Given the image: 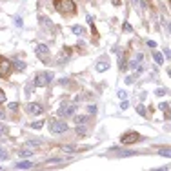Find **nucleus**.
I'll use <instances>...</instances> for the list:
<instances>
[{
  "label": "nucleus",
  "mask_w": 171,
  "mask_h": 171,
  "mask_svg": "<svg viewBox=\"0 0 171 171\" xmlns=\"http://www.w3.org/2000/svg\"><path fill=\"white\" fill-rule=\"evenodd\" d=\"M55 6H57V9L62 15H71V13H75V9H76L73 0H55Z\"/></svg>",
  "instance_id": "nucleus-1"
},
{
  "label": "nucleus",
  "mask_w": 171,
  "mask_h": 171,
  "mask_svg": "<svg viewBox=\"0 0 171 171\" xmlns=\"http://www.w3.org/2000/svg\"><path fill=\"white\" fill-rule=\"evenodd\" d=\"M53 76L55 75L49 73V71H47V73H38V75L35 76V80H33V86H35V88H46V86L53 80Z\"/></svg>",
  "instance_id": "nucleus-2"
},
{
  "label": "nucleus",
  "mask_w": 171,
  "mask_h": 171,
  "mask_svg": "<svg viewBox=\"0 0 171 171\" xmlns=\"http://www.w3.org/2000/svg\"><path fill=\"white\" fill-rule=\"evenodd\" d=\"M49 131L55 133V135L66 133V131H67V124L62 122V120H51V122H49Z\"/></svg>",
  "instance_id": "nucleus-3"
},
{
  "label": "nucleus",
  "mask_w": 171,
  "mask_h": 171,
  "mask_svg": "<svg viewBox=\"0 0 171 171\" xmlns=\"http://www.w3.org/2000/svg\"><path fill=\"white\" fill-rule=\"evenodd\" d=\"M138 140H142V136L136 133V131H128V133H124L122 136H120V142L126 144V146L135 144V142H138Z\"/></svg>",
  "instance_id": "nucleus-4"
},
{
  "label": "nucleus",
  "mask_w": 171,
  "mask_h": 171,
  "mask_svg": "<svg viewBox=\"0 0 171 171\" xmlns=\"http://www.w3.org/2000/svg\"><path fill=\"white\" fill-rule=\"evenodd\" d=\"M76 109H78V106L76 104H62L60 106V109H58V115L60 116H71V115H75L76 113Z\"/></svg>",
  "instance_id": "nucleus-5"
},
{
  "label": "nucleus",
  "mask_w": 171,
  "mask_h": 171,
  "mask_svg": "<svg viewBox=\"0 0 171 171\" xmlns=\"http://www.w3.org/2000/svg\"><path fill=\"white\" fill-rule=\"evenodd\" d=\"M35 53H37V57L40 60H47L49 58V47L46 44H38L37 47H35Z\"/></svg>",
  "instance_id": "nucleus-6"
},
{
  "label": "nucleus",
  "mask_w": 171,
  "mask_h": 171,
  "mask_svg": "<svg viewBox=\"0 0 171 171\" xmlns=\"http://www.w3.org/2000/svg\"><path fill=\"white\" fill-rule=\"evenodd\" d=\"M13 71V64L9 60H4L0 64V76H9V73Z\"/></svg>",
  "instance_id": "nucleus-7"
},
{
  "label": "nucleus",
  "mask_w": 171,
  "mask_h": 171,
  "mask_svg": "<svg viewBox=\"0 0 171 171\" xmlns=\"http://www.w3.org/2000/svg\"><path fill=\"white\" fill-rule=\"evenodd\" d=\"M27 111L31 115H42L44 113V108L40 104H27Z\"/></svg>",
  "instance_id": "nucleus-8"
},
{
  "label": "nucleus",
  "mask_w": 171,
  "mask_h": 171,
  "mask_svg": "<svg viewBox=\"0 0 171 171\" xmlns=\"http://www.w3.org/2000/svg\"><path fill=\"white\" fill-rule=\"evenodd\" d=\"M33 168V162H29V160H20L15 164V169H31Z\"/></svg>",
  "instance_id": "nucleus-9"
},
{
  "label": "nucleus",
  "mask_w": 171,
  "mask_h": 171,
  "mask_svg": "<svg viewBox=\"0 0 171 171\" xmlns=\"http://www.w3.org/2000/svg\"><path fill=\"white\" fill-rule=\"evenodd\" d=\"M76 135H78V136H86V135H88L86 124H76Z\"/></svg>",
  "instance_id": "nucleus-10"
},
{
  "label": "nucleus",
  "mask_w": 171,
  "mask_h": 171,
  "mask_svg": "<svg viewBox=\"0 0 171 171\" xmlns=\"http://www.w3.org/2000/svg\"><path fill=\"white\" fill-rule=\"evenodd\" d=\"M33 149H29V148H24L22 151H18V155L22 157V158H29V157H33Z\"/></svg>",
  "instance_id": "nucleus-11"
},
{
  "label": "nucleus",
  "mask_w": 171,
  "mask_h": 171,
  "mask_svg": "<svg viewBox=\"0 0 171 171\" xmlns=\"http://www.w3.org/2000/svg\"><path fill=\"white\" fill-rule=\"evenodd\" d=\"M106 69H109V64H108V62H98V64H96V71H98V73H102V71H106Z\"/></svg>",
  "instance_id": "nucleus-12"
},
{
  "label": "nucleus",
  "mask_w": 171,
  "mask_h": 171,
  "mask_svg": "<svg viewBox=\"0 0 171 171\" xmlns=\"http://www.w3.org/2000/svg\"><path fill=\"white\" fill-rule=\"evenodd\" d=\"M75 122L76 124H86V122H88V115H76Z\"/></svg>",
  "instance_id": "nucleus-13"
},
{
  "label": "nucleus",
  "mask_w": 171,
  "mask_h": 171,
  "mask_svg": "<svg viewBox=\"0 0 171 171\" xmlns=\"http://www.w3.org/2000/svg\"><path fill=\"white\" fill-rule=\"evenodd\" d=\"M13 67H15L17 71H24V69H26V64H24L22 60H17V62L13 64Z\"/></svg>",
  "instance_id": "nucleus-14"
},
{
  "label": "nucleus",
  "mask_w": 171,
  "mask_h": 171,
  "mask_svg": "<svg viewBox=\"0 0 171 171\" xmlns=\"http://www.w3.org/2000/svg\"><path fill=\"white\" fill-rule=\"evenodd\" d=\"M71 31H73L75 35H78V37H80V35H84V27H82V26H73V27H71Z\"/></svg>",
  "instance_id": "nucleus-15"
},
{
  "label": "nucleus",
  "mask_w": 171,
  "mask_h": 171,
  "mask_svg": "<svg viewBox=\"0 0 171 171\" xmlns=\"http://www.w3.org/2000/svg\"><path fill=\"white\" fill-rule=\"evenodd\" d=\"M158 155H162V157H166V158H169V148H162V149H158Z\"/></svg>",
  "instance_id": "nucleus-16"
},
{
  "label": "nucleus",
  "mask_w": 171,
  "mask_h": 171,
  "mask_svg": "<svg viewBox=\"0 0 171 171\" xmlns=\"http://www.w3.org/2000/svg\"><path fill=\"white\" fill-rule=\"evenodd\" d=\"M160 22H162V26H164L166 29H169V20H168V17H164V15H160Z\"/></svg>",
  "instance_id": "nucleus-17"
},
{
  "label": "nucleus",
  "mask_w": 171,
  "mask_h": 171,
  "mask_svg": "<svg viewBox=\"0 0 171 171\" xmlns=\"http://www.w3.org/2000/svg\"><path fill=\"white\" fill-rule=\"evenodd\" d=\"M155 62H157V64H164V57H162L160 53H155Z\"/></svg>",
  "instance_id": "nucleus-18"
},
{
  "label": "nucleus",
  "mask_w": 171,
  "mask_h": 171,
  "mask_svg": "<svg viewBox=\"0 0 171 171\" xmlns=\"http://www.w3.org/2000/svg\"><path fill=\"white\" fill-rule=\"evenodd\" d=\"M88 113H89V115H95L96 113V106H95V104H89V106H88Z\"/></svg>",
  "instance_id": "nucleus-19"
},
{
  "label": "nucleus",
  "mask_w": 171,
  "mask_h": 171,
  "mask_svg": "<svg viewBox=\"0 0 171 171\" xmlns=\"http://www.w3.org/2000/svg\"><path fill=\"white\" fill-rule=\"evenodd\" d=\"M62 151H66V153H75L76 149L73 148V146H64V148H62Z\"/></svg>",
  "instance_id": "nucleus-20"
},
{
  "label": "nucleus",
  "mask_w": 171,
  "mask_h": 171,
  "mask_svg": "<svg viewBox=\"0 0 171 171\" xmlns=\"http://www.w3.org/2000/svg\"><path fill=\"white\" fill-rule=\"evenodd\" d=\"M136 113L142 115V116H146V109H144V106H136Z\"/></svg>",
  "instance_id": "nucleus-21"
},
{
  "label": "nucleus",
  "mask_w": 171,
  "mask_h": 171,
  "mask_svg": "<svg viewBox=\"0 0 171 171\" xmlns=\"http://www.w3.org/2000/svg\"><path fill=\"white\" fill-rule=\"evenodd\" d=\"M31 128H33V129H40V128H44V122H33Z\"/></svg>",
  "instance_id": "nucleus-22"
},
{
  "label": "nucleus",
  "mask_w": 171,
  "mask_h": 171,
  "mask_svg": "<svg viewBox=\"0 0 171 171\" xmlns=\"http://www.w3.org/2000/svg\"><path fill=\"white\" fill-rule=\"evenodd\" d=\"M118 98H120V100H126V98H128V93H126L124 89H120V91H118Z\"/></svg>",
  "instance_id": "nucleus-23"
},
{
  "label": "nucleus",
  "mask_w": 171,
  "mask_h": 171,
  "mask_svg": "<svg viewBox=\"0 0 171 171\" xmlns=\"http://www.w3.org/2000/svg\"><path fill=\"white\" fill-rule=\"evenodd\" d=\"M7 108H9V111H17V109H18V104H17V102H11Z\"/></svg>",
  "instance_id": "nucleus-24"
},
{
  "label": "nucleus",
  "mask_w": 171,
  "mask_h": 171,
  "mask_svg": "<svg viewBox=\"0 0 171 171\" xmlns=\"http://www.w3.org/2000/svg\"><path fill=\"white\" fill-rule=\"evenodd\" d=\"M158 108H160L162 111H169V104H168V102H162V104H160Z\"/></svg>",
  "instance_id": "nucleus-25"
},
{
  "label": "nucleus",
  "mask_w": 171,
  "mask_h": 171,
  "mask_svg": "<svg viewBox=\"0 0 171 171\" xmlns=\"http://www.w3.org/2000/svg\"><path fill=\"white\" fill-rule=\"evenodd\" d=\"M129 66H131V69H136V67H138V66H140V62H136V60H131V62H129Z\"/></svg>",
  "instance_id": "nucleus-26"
},
{
  "label": "nucleus",
  "mask_w": 171,
  "mask_h": 171,
  "mask_svg": "<svg viewBox=\"0 0 171 171\" xmlns=\"http://www.w3.org/2000/svg\"><path fill=\"white\" fill-rule=\"evenodd\" d=\"M27 146H35V148H37V146H40V140H29Z\"/></svg>",
  "instance_id": "nucleus-27"
},
{
  "label": "nucleus",
  "mask_w": 171,
  "mask_h": 171,
  "mask_svg": "<svg viewBox=\"0 0 171 171\" xmlns=\"http://www.w3.org/2000/svg\"><path fill=\"white\" fill-rule=\"evenodd\" d=\"M33 88H35V86H33V84H29V86L26 88V95H31V91H33Z\"/></svg>",
  "instance_id": "nucleus-28"
},
{
  "label": "nucleus",
  "mask_w": 171,
  "mask_h": 171,
  "mask_svg": "<svg viewBox=\"0 0 171 171\" xmlns=\"http://www.w3.org/2000/svg\"><path fill=\"white\" fill-rule=\"evenodd\" d=\"M166 93H168V89H157V95L158 96H164Z\"/></svg>",
  "instance_id": "nucleus-29"
},
{
  "label": "nucleus",
  "mask_w": 171,
  "mask_h": 171,
  "mask_svg": "<svg viewBox=\"0 0 171 171\" xmlns=\"http://www.w3.org/2000/svg\"><path fill=\"white\" fill-rule=\"evenodd\" d=\"M4 102H6V93L0 89V104H4Z\"/></svg>",
  "instance_id": "nucleus-30"
},
{
  "label": "nucleus",
  "mask_w": 171,
  "mask_h": 171,
  "mask_svg": "<svg viewBox=\"0 0 171 171\" xmlns=\"http://www.w3.org/2000/svg\"><path fill=\"white\" fill-rule=\"evenodd\" d=\"M120 108H122V109H128V108H129V104H128V98H126V100L120 104Z\"/></svg>",
  "instance_id": "nucleus-31"
},
{
  "label": "nucleus",
  "mask_w": 171,
  "mask_h": 171,
  "mask_svg": "<svg viewBox=\"0 0 171 171\" xmlns=\"http://www.w3.org/2000/svg\"><path fill=\"white\" fill-rule=\"evenodd\" d=\"M0 120H6V111L0 108Z\"/></svg>",
  "instance_id": "nucleus-32"
},
{
  "label": "nucleus",
  "mask_w": 171,
  "mask_h": 171,
  "mask_svg": "<svg viewBox=\"0 0 171 171\" xmlns=\"http://www.w3.org/2000/svg\"><path fill=\"white\" fill-rule=\"evenodd\" d=\"M131 155H135V151H124L122 153V157H131Z\"/></svg>",
  "instance_id": "nucleus-33"
},
{
  "label": "nucleus",
  "mask_w": 171,
  "mask_h": 171,
  "mask_svg": "<svg viewBox=\"0 0 171 171\" xmlns=\"http://www.w3.org/2000/svg\"><path fill=\"white\" fill-rule=\"evenodd\" d=\"M148 46H149V47H157V42H153V40H148Z\"/></svg>",
  "instance_id": "nucleus-34"
},
{
  "label": "nucleus",
  "mask_w": 171,
  "mask_h": 171,
  "mask_svg": "<svg viewBox=\"0 0 171 171\" xmlns=\"http://www.w3.org/2000/svg\"><path fill=\"white\" fill-rule=\"evenodd\" d=\"M15 24H17L18 27H22V24H24V22H22V18H17V22H15Z\"/></svg>",
  "instance_id": "nucleus-35"
},
{
  "label": "nucleus",
  "mask_w": 171,
  "mask_h": 171,
  "mask_svg": "<svg viewBox=\"0 0 171 171\" xmlns=\"http://www.w3.org/2000/svg\"><path fill=\"white\" fill-rule=\"evenodd\" d=\"M162 57H166V58H169V49H164V55Z\"/></svg>",
  "instance_id": "nucleus-36"
},
{
  "label": "nucleus",
  "mask_w": 171,
  "mask_h": 171,
  "mask_svg": "<svg viewBox=\"0 0 171 171\" xmlns=\"http://www.w3.org/2000/svg\"><path fill=\"white\" fill-rule=\"evenodd\" d=\"M131 2H133L135 6H140V0H131Z\"/></svg>",
  "instance_id": "nucleus-37"
},
{
  "label": "nucleus",
  "mask_w": 171,
  "mask_h": 171,
  "mask_svg": "<svg viewBox=\"0 0 171 171\" xmlns=\"http://www.w3.org/2000/svg\"><path fill=\"white\" fill-rule=\"evenodd\" d=\"M113 4H115V6H118V4H120V0H113Z\"/></svg>",
  "instance_id": "nucleus-38"
},
{
  "label": "nucleus",
  "mask_w": 171,
  "mask_h": 171,
  "mask_svg": "<svg viewBox=\"0 0 171 171\" xmlns=\"http://www.w3.org/2000/svg\"><path fill=\"white\" fill-rule=\"evenodd\" d=\"M0 136H2V135H0Z\"/></svg>",
  "instance_id": "nucleus-39"
}]
</instances>
